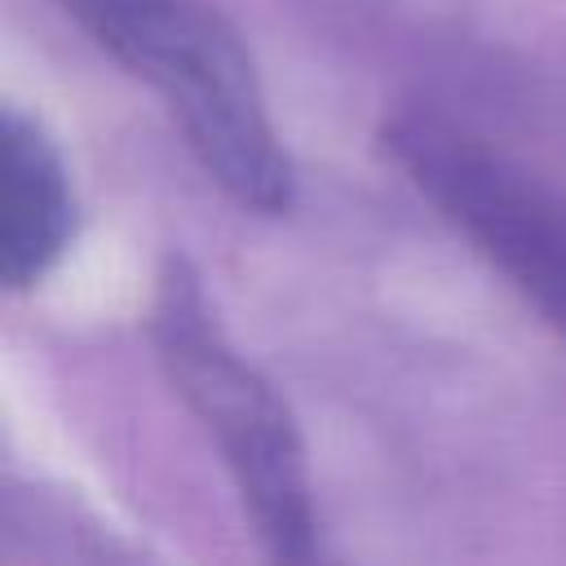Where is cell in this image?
<instances>
[{
    "mask_svg": "<svg viewBox=\"0 0 566 566\" xmlns=\"http://www.w3.org/2000/svg\"><path fill=\"white\" fill-rule=\"evenodd\" d=\"M75 230V195L66 164L49 133L4 106V230H0V274L9 287L40 283L66 252Z\"/></svg>",
    "mask_w": 566,
    "mask_h": 566,
    "instance_id": "obj_4",
    "label": "cell"
},
{
    "mask_svg": "<svg viewBox=\"0 0 566 566\" xmlns=\"http://www.w3.org/2000/svg\"><path fill=\"white\" fill-rule=\"evenodd\" d=\"M146 80L203 172L252 212H287L292 159L239 31L208 0H57Z\"/></svg>",
    "mask_w": 566,
    "mask_h": 566,
    "instance_id": "obj_1",
    "label": "cell"
},
{
    "mask_svg": "<svg viewBox=\"0 0 566 566\" xmlns=\"http://www.w3.org/2000/svg\"><path fill=\"white\" fill-rule=\"evenodd\" d=\"M150 336L168 380L217 438L265 548L283 562L318 557L314 491L296 420L274 385L230 345L186 261H168L159 274Z\"/></svg>",
    "mask_w": 566,
    "mask_h": 566,
    "instance_id": "obj_2",
    "label": "cell"
},
{
    "mask_svg": "<svg viewBox=\"0 0 566 566\" xmlns=\"http://www.w3.org/2000/svg\"><path fill=\"white\" fill-rule=\"evenodd\" d=\"M385 150L411 186L566 336V190L429 111L394 115L385 124Z\"/></svg>",
    "mask_w": 566,
    "mask_h": 566,
    "instance_id": "obj_3",
    "label": "cell"
}]
</instances>
